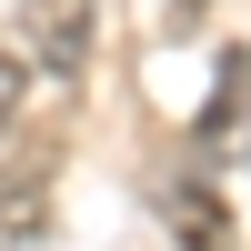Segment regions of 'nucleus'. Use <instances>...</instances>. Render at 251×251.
I'll use <instances>...</instances> for the list:
<instances>
[{
	"label": "nucleus",
	"instance_id": "nucleus-1",
	"mask_svg": "<svg viewBox=\"0 0 251 251\" xmlns=\"http://www.w3.org/2000/svg\"><path fill=\"white\" fill-rule=\"evenodd\" d=\"M151 221H161L181 251H231V211H221V191H211L201 171H161V181H151Z\"/></svg>",
	"mask_w": 251,
	"mask_h": 251
},
{
	"label": "nucleus",
	"instance_id": "nucleus-2",
	"mask_svg": "<svg viewBox=\"0 0 251 251\" xmlns=\"http://www.w3.org/2000/svg\"><path fill=\"white\" fill-rule=\"evenodd\" d=\"M20 10V50L40 71H80L91 60V0H10Z\"/></svg>",
	"mask_w": 251,
	"mask_h": 251
}]
</instances>
